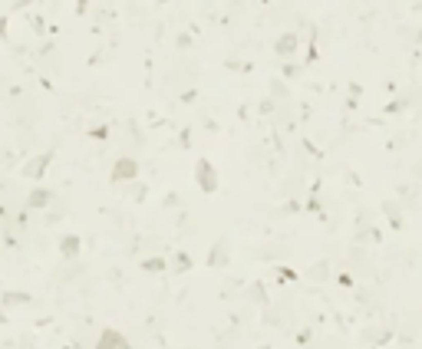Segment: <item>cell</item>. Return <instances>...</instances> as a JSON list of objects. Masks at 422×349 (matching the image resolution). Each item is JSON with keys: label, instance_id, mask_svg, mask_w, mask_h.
I'll list each match as a JSON object with an SVG mask.
<instances>
[{"label": "cell", "instance_id": "6da1fadb", "mask_svg": "<svg viewBox=\"0 0 422 349\" xmlns=\"http://www.w3.org/2000/svg\"><path fill=\"white\" fill-rule=\"evenodd\" d=\"M195 181H198V188L205 195L218 191V171H215V165H211L208 158H198V162H195Z\"/></svg>", "mask_w": 422, "mask_h": 349}, {"label": "cell", "instance_id": "7a4b0ae2", "mask_svg": "<svg viewBox=\"0 0 422 349\" xmlns=\"http://www.w3.org/2000/svg\"><path fill=\"white\" fill-rule=\"evenodd\" d=\"M50 165H53V152H40L36 158H27V165L20 168V174H23V178H33V181H36V178H43V174H46Z\"/></svg>", "mask_w": 422, "mask_h": 349}, {"label": "cell", "instance_id": "3957f363", "mask_svg": "<svg viewBox=\"0 0 422 349\" xmlns=\"http://www.w3.org/2000/svg\"><path fill=\"white\" fill-rule=\"evenodd\" d=\"M112 181H136L139 178V162L136 158H116L112 165V174H109Z\"/></svg>", "mask_w": 422, "mask_h": 349}, {"label": "cell", "instance_id": "277c9868", "mask_svg": "<svg viewBox=\"0 0 422 349\" xmlns=\"http://www.w3.org/2000/svg\"><path fill=\"white\" fill-rule=\"evenodd\" d=\"M96 349H132V346H129V339L122 336L119 329H112V326H109V329L103 333V336H99Z\"/></svg>", "mask_w": 422, "mask_h": 349}, {"label": "cell", "instance_id": "5b68a950", "mask_svg": "<svg viewBox=\"0 0 422 349\" xmlns=\"http://www.w3.org/2000/svg\"><path fill=\"white\" fill-rule=\"evenodd\" d=\"M80 250H83L80 234H66V237H60V254H63L66 260H76V257H80Z\"/></svg>", "mask_w": 422, "mask_h": 349}, {"label": "cell", "instance_id": "8992f818", "mask_svg": "<svg viewBox=\"0 0 422 349\" xmlns=\"http://www.w3.org/2000/svg\"><path fill=\"white\" fill-rule=\"evenodd\" d=\"M53 204V191L50 188H36V191L27 195V211H36V208H50Z\"/></svg>", "mask_w": 422, "mask_h": 349}, {"label": "cell", "instance_id": "52a82bcc", "mask_svg": "<svg viewBox=\"0 0 422 349\" xmlns=\"http://www.w3.org/2000/svg\"><path fill=\"white\" fill-rule=\"evenodd\" d=\"M30 293H23V290H4L0 293V303L4 306H23V303H30Z\"/></svg>", "mask_w": 422, "mask_h": 349}, {"label": "cell", "instance_id": "ba28073f", "mask_svg": "<svg viewBox=\"0 0 422 349\" xmlns=\"http://www.w3.org/2000/svg\"><path fill=\"white\" fill-rule=\"evenodd\" d=\"M274 50H277V56H291V53L297 50V36H294V33H284V36L274 43Z\"/></svg>", "mask_w": 422, "mask_h": 349}, {"label": "cell", "instance_id": "9c48e42d", "mask_svg": "<svg viewBox=\"0 0 422 349\" xmlns=\"http://www.w3.org/2000/svg\"><path fill=\"white\" fill-rule=\"evenodd\" d=\"M191 270V257L185 250H178L175 257H171V274H188Z\"/></svg>", "mask_w": 422, "mask_h": 349}, {"label": "cell", "instance_id": "30bf717a", "mask_svg": "<svg viewBox=\"0 0 422 349\" xmlns=\"http://www.w3.org/2000/svg\"><path fill=\"white\" fill-rule=\"evenodd\" d=\"M142 270H148V274H165L168 267H165V260H162V257H148V260H142Z\"/></svg>", "mask_w": 422, "mask_h": 349}, {"label": "cell", "instance_id": "8fae6325", "mask_svg": "<svg viewBox=\"0 0 422 349\" xmlns=\"http://www.w3.org/2000/svg\"><path fill=\"white\" fill-rule=\"evenodd\" d=\"M228 260V250H224V244H215V250L208 254V267H218V264H224Z\"/></svg>", "mask_w": 422, "mask_h": 349}, {"label": "cell", "instance_id": "7c38bea8", "mask_svg": "<svg viewBox=\"0 0 422 349\" xmlns=\"http://www.w3.org/2000/svg\"><path fill=\"white\" fill-rule=\"evenodd\" d=\"M92 139H109V125H96V129H89Z\"/></svg>", "mask_w": 422, "mask_h": 349}, {"label": "cell", "instance_id": "4fadbf2b", "mask_svg": "<svg viewBox=\"0 0 422 349\" xmlns=\"http://www.w3.org/2000/svg\"><path fill=\"white\" fill-rule=\"evenodd\" d=\"M251 293H254V300H257V303H264V287H261V283H254V287H251Z\"/></svg>", "mask_w": 422, "mask_h": 349}, {"label": "cell", "instance_id": "5bb4252c", "mask_svg": "<svg viewBox=\"0 0 422 349\" xmlns=\"http://www.w3.org/2000/svg\"><path fill=\"white\" fill-rule=\"evenodd\" d=\"M30 23H33V30H36V33H43V20H40V17H30Z\"/></svg>", "mask_w": 422, "mask_h": 349}, {"label": "cell", "instance_id": "9a60e30c", "mask_svg": "<svg viewBox=\"0 0 422 349\" xmlns=\"http://www.w3.org/2000/svg\"><path fill=\"white\" fill-rule=\"evenodd\" d=\"M7 36V17H0V40Z\"/></svg>", "mask_w": 422, "mask_h": 349}, {"label": "cell", "instance_id": "2e32d148", "mask_svg": "<svg viewBox=\"0 0 422 349\" xmlns=\"http://www.w3.org/2000/svg\"><path fill=\"white\" fill-rule=\"evenodd\" d=\"M66 349H76V346H66Z\"/></svg>", "mask_w": 422, "mask_h": 349}]
</instances>
